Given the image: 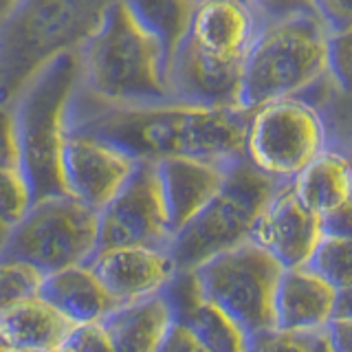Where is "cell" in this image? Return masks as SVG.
Wrapping results in <instances>:
<instances>
[{"mask_svg": "<svg viewBox=\"0 0 352 352\" xmlns=\"http://www.w3.org/2000/svg\"><path fill=\"white\" fill-rule=\"evenodd\" d=\"M251 113L183 102L115 106L77 88L66 115V135L108 143L135 161L201 159L234 163L245 159Z\"/></svg>", "mask_w": 352, "mask_h": 352, "instance_id": "cell-1", "label": "cell"}, {"mask_svg": "<svg viewBox=\"0 0 352 352\" xmlns=\"http://www.w3.org/2000/svg\"><path fill=\"white\" fill-rule=\"evenodd\" d=\"M80 88L115 106L174 102L168 53L132 3H108L97 31L80 49Z\"/></svg>", "mask_w": 352, "mask_h": 352, "instance_id": "cell-2", "label": "cell"}, {"mask_svg": "<svg viewBox=\"0 0 352 352\" xmlns=\"http://www.w3.org/2000/svg\"><path fill=\"white\" fill-rule=\"evenodd\" d=\"M330 33L313 5L269 14L242 66L240 110L302 97L328 77Z\"/></svg>", "mask_w": 352, "mask_h": 352, "instance_id": "cell-3", "label": "cell"}, {"mask_svg": "<svg viewBox=\"0 0 352 352\" xmlns=\"http://www.w3.org/2000/svg\"><path fill=\"white\" fill-rule=\"evenodd\" d=\"M82 82L80 51L64 53L29 77L11 99L20 172L33 203L69 196L62 176L66 115Z\"/></svg>", "mask_w": 352, "mask_h": 352, "instance_id": "cell-4", "label": "cell"}, {"mask_svg": "<svg viewBox=\"0 0 352 352\" xmlns=\"http://www.w3.org/2000/svg\"><path fill=\"white\" fill-rule=\"evenodd\" d=\"M108 3L22 0L0 11V82L11 102L29 77L64 53L80 51L97 31Z\"/></svg>", "mask_w": 352, "mask_h": 352, "instance_id": "cell-5", "label": "cell"}, {"mask_svg": "<svg viewBox=\"0 0 352 352\" xmlns=\"http://www.w3.org/2000/svg\"><path fill=\"white\" fill-rule=\"evenodd\" d=\"M286 185L264 176L247 159L236 161L223 190L172 238L168 253L176 273H190L220 253L251 242L264 209Z\"/></svg>", "mask_w": 352, "mask_h": 352, "instance_id": "cell-6", "label": "cell"}, {"mask_svg": "<svg viewBox=\"0 0 352 352\" xmlns=\"http://www.w3.org/2000/svg\"><path fill=\"white\" fill-rule=\"evenodd\" d=\"M99 212L55 196L33 203L27 216L9 229L0 262L27 264L40 275L84 267L97 253Z\"/></svg>", "mask_w": 352, "mask_h": 352, "instance_id": "cell-7", "label": "cell"}, {"mask_svg": "<svg viewBox=\"0 0 352 352\" xmlns=\"http://www.w3.org/2000/svg\"><path fill=\"white\" fill-rule=\"evenodd\" d=\"M190 273L203 300L245 335L275 328V291L284 269L253 242L220 253Z\"/></svg>", "mask_w": 352, "mask_h": 352, "instance_id": "cell-8", "label": "cell"}, {"mask_svg": "<svg viewBox=\"0 0 352 352\" xmlns=\"http://www.w3.org/2000/svg\"><path fill=\"white\" fill-rule=\"evenodd\" d=\"M328 148L326 119L304 97L262 106L249 117L245 159L273 181L293 183Z\"/></svg>", "mask_w": 352, "mask_h": 352, "instance_id": "cell-9", "label": "cell"}, {"mask_svg": "<svg viewBox=\"0 0 352 352\" xmlns=\"http://www.w3.org/2000/svg\"><path fill=\"white\" fill-rule=\"evenodd\" d=\"M172 231L165 212L157 163L137 161L121 192L99 212L97 251L148 247L168 251Z\"/></svg>", "mask_w": 352, "mask_h": 352, "instance_id": "cell-10", "label": "cell"}, {"mask_svg": "<svg viewBox=\"0 0 352 352\" xmlns=\"http://www.w3.org/2000/svg\"><path fill=\"white\" fill-rule=\"evenodd\" d=\"M135 168V159L104 141L86 135H66L62 152L66 194L95 212H102L121 192Z\"/></svg>", "mask_w": 352, "mask_h": 352, "instance_id": "cell-11", "label": "cell"}, {"mask_svg": "<svg viewBox=\"0 0 352 352\" xmlns=\"http://www.w3.org/2000/svg\"><path fill=\"white\" fill-rule=\"evenodd\" d=\"M242 66L203 51L185 36L168 66V84L174 102L240 110Z\"/></svg>", "mask_w": 352, "mask_h": 352, "instance_id": "cell-12", "label": "cell"}, {"mask_svg": "<svg viewBox=\"0 0 352 352\" xmlns=\"http://www.w3.org/2000/svg\"><path fill=\"white\" fill-rule=\"evenodd\" d=\"M86 267L119 308L161 295L176 275L170 253L148 247L102 249Z\"/></svg>", "mask_w": 352, "mask_h": 352, "instance_id": "cell-13", "label": "cell"}, {"mask_svg": "<svg viewBox=\"0 0 352 352\" xmlns=\"http://www.w3.org/2000/svg\"><path fill=\"white\" fill-rule=\"evenodd\" d=\"M322 218L297 201L291 183L273 198L253 229L251 242L280 264L284 271L308 267L322 242Z\"/></svg>", "mask_w": 352, "mask_h": 352, "instance_id": "cell-14", "label": "cell"}, {"mask_svg": "<svg viewBox=\"0 0 352 352\" xmlns=\"http://www.w3.org/2000/svg\"><path fill=\"white\" fill-rule=\"evenodd\" d=\"M262 22V7L240 0H207L196 3L187 38L216 58L245 62Z\"/></svg>", "mask_w": 352, "mask_h": 352, "instance_id": "cell-15", "label": "cell"}, {"mask_svg": "<svg viewBox=\"0 0 352 352\" xmlns=\"http://www.w3.org/2000/svg\"><path fill=\"white\" fill-rule=\"evenodd\" d=\"M234 163L201 159H165L157 163L172 238L185 225H190L212 203V198L223 190Z\"/></svg>", "mask_w": 352, "mask_h": 352, "instance_id": "cell-16", "label": "cell"}, {"mask_svg": "<svg viewBox=\"0 0 352 352\" xmlns=\"http://www.w3.org/2000/svg\"><path fill=\"white\" fill-rule=\"evenodd\" d=\"M161 295L172 308L174 322L190 330L209 352H247V335L225 313L203 300L192 273H176Z\"/></svg>", "mask_w": 352, "mask_h": 352, "instance_id": "cell-17", "label": "cell"}, {"mask_svg": "<svg viewBox=\"0 0 352 352\" xmlns=\"http://www.w3.org/2000/svg\"><path fill=\"white\" fill-rule=\"evenodd\" d=\"M337 291L308 267L282 273L275 291V328L293 333L326 330L335 319Z\"/></svg>", "mask_w": 352, "mask_h": 352, "instance_id": "cell-18", "label": "cell"}, {"mask_svg": "<svg viewBox=\"0 0 352 352\" xmlns=\"http://www.w3.org/2000/svg\"><path fill=\"white\" fill-rule=\"evenodd\" d=\"M38 297L73 326L102 324L119 308L86 264L44 275Z\"/></svg>", "mask_w": 352, "mask_h": 352, "instance_id": "cell-19", "label": "cell"}, {"mask_svg": "<svg viewBox=\"0 0 352 352\" xmlns=\"http://www.w3.org/2000/svg\"><path fill=\"white\" fill-rule=\"evenodd\" d=\"M172 324V308L163 295L121 306L102 322L113 352H159Z\"/></svg>", "mask_w": 352, "mask_h": 352, "instance_id": "cell-20", "label": "cell"}, {"mask_svg": "<svg viewBox=\"0 0 352 352\" xmlns=\"http://www.w3.org/2000/svg\"><path fill=\"white\" fill-rule=\"evenodd\" d=\"M295 198L317 218H324L352 196V161L328 148L291 183Z\"/></svg>", "mask_w": 352, "mask_h": 352, "instance_id": "cell-21", "label": "cell"}, {"mask_svg": "<svg viewBox=\"0 0 352 352\" xmlns=\"http://www.w3.org/2000/svg\"><path fill=\"white\" fill-rule=\"evenodd\" d=\"M73 328V324L38 295L0 319V335L7 344L29 352H55Z\"/></svg>", "mask_w": 352, "mask_h": 352, "instance_id": "cell-22", "label": "cell"}, {"mask_svg": "<svg viewBox=\"0 0 352 352\" xmlns=\"http://www.w3.org/2000/svg\"><path fill=\"white\" fill-rule=\"evenodd\" d=\"M132 9L137 11L143 25L161 40L170 62L190 31L196 3H183V0H157V3L146 0L143 3L139 0V3H132Z\"/></svg>", "mask_w": 352, "mask_h": 352, "instance_id": "cell-23", "label": "cell"}, {"mask_svg": "<svg viewBox=\"0 0 352 352\" xmlns=\"http://www.w3.org/2000/svg\"><path fill=\"white\" fill-rule=\"evenodd\" d=\"M308 269L339 293L352 286V240L322 238Z\"/></svg>", "mask_w": 352, "mask_h": 352, "instance_id": "cell-24", "label": "cell"}, {"mask_svg": "<svg viewBox=\"0 0 352 352\" xmlns=\"http://www.w3.org/2000/svg\"><path fill=\"white\" fill-rule=\"evenodd\" d=\"M247 352H333L326 330L293 333V330L269 328L247 335Z\"/></svg>", "mask_w": 352, "mask_h": 352, "instance_id": "cell-25", "label": "cell"}, {"mask_svg": "<svg viewBox=\"0 0 352 352\" xmlns=\"http://www.w3.org/2000/svg\"><path fill=\"white\" fill-rule=\"evenodd\" d=\"M42 278L44 275L33 271L27 264L0 262V319L22 302L36 297Z\"/></svg>", "mask_w": 352, "mask_h": 352, "instance_id": "cell-26", "label": "cell"}, {"mask_svg": "<svg viewBox=\"0 0 352 352\" xmlns=\"http://www.w3.org/2000/svg\"><path fill=\"white\" fill-rule=\"evenodd\" d=\"M33 205L31 190L20 170H0V223L16 227Z\"/></svg>", "mask_w": 352, "mask_h": 352, "instance_id": "cell-27", "label": "cell"}, {"mask_svg": "<svg viewBox=\"0 0 352 352\" xmlns=\"http://www.w3.org/2000/svg\"><path fill=\"white\" fill-rule=\"evenodd\" d=\"M328 80L341 95L352 97V27L330 36Z\"/></svg>", "mask_w": 352, "mask_h": 352, "instance_id": "cell-28", "label": "cell"}, {"mask_svg": "<svg viewBox=\"0 0 352 352\" xmlns=\"http://www.w3.org/2000/svg\"><path fill=\"white\" fill-rule=\"evenodd\" d=\"M55 352H113V346L102 324H86L75 326Z\"/></svg>", "mask_w": 352, "mask_h": 352, "instance_id": "cell-29", "label": "cell"}, {"mask_svg": "<svg viewBox=\"0 0 352 352\" xmlns=\"http://www.w3.org/2000/svg\"><path fill=\"white\" fill-rule=\"evenodd\" d=\"M0 170H20L14 106L0 99Z\"/></svg>", "mask_w": 352, "mask_h": 352, "instance_id": "cell-30", "label": "cell"}, {"mask_svg": "<svg viewBox=\"0 0 352 352\" xmlns=\"http://www.w3.org/2000/svg\"><path fill=\"white\" fill-rule=\"evenodd\" d=\"M313 9L317 11V16L322 18L330 36H337V33L352 27V3L328 0V3H313Z\"/></svg>", "mask_w": 352, "mask_h": 352, "instance_id": "cell-31", "label": "cell"}, {"mask_svg": "<svg viewBox=\"0 0 352 352\" xmlns=\"http://www.w3.org/2000/svg\"><path fill=\"white\" fill-rule=\"evenodd\" d=\"M322 234L324 238L352 240V196L344 205H339L335 212L322 218Z\"/></svg>", "mask_w": 352, "mask_h": 352, "instance_id": "cell-32", "label": "cell"}, {"mask_svg": "<svg viewBox=\"0 0 352 352\" xmlns=\"http://www.w3.org/2000/svg\"><path fill=\"white\" fill-rule=\"evenodd\" d=\"M159 352H209V350L185 326L174 322Z\"/></svg>", "mask_w": 352, "mask_h": 352, "instance_id": "cell-33", "label": "cell"}, {"mask_svg": "<svg viewBox=\"0 0 352 352\" xmlns=\"http://www.w3.org/2000/svg\"><path fill=\"white\" fill-rule=\"evenodd\" d=\"M326 335L333 352H352V322L333 319L326 326Z\"/></svg>", "mask_w": 352, "mask_h": 352, "instance_id": "cell-34", "label": "cell"}, {"mask_svg": "<svg viewBox=\"0 0 352 352\" xmlns=\"http://www.w3.org/2000/svg\"><path fill=\"white\" fill-rule=\"evenodd\" d=\"M335 319H344V322H352V286L337 293L335 302Z\"/></svg>", "mask_w": 352, "mask_h": 352, "instance_id": "cell-35", "label": "cell"}, {"mask_svg": "<svg viewBox=\"0 0 352 352\" xmlns=\"http://www.w3.org/2000/svg\"><path fill=\"white\" fill-rule=\"evenodd\" d=\"M7 238H9V227H5L3 223H0V253H3V249H5Z\"/></svg>", "mask_w": 352, "mask_h": 352, "instance_id": "cell-36", "label": "cell"}, {"mask_svg": "<svg viewBox=\"0 0 352 352\" xmlns=\"http://www.w3.org/2000/svg\"><path fill=\"white\" fill-rule=\"evenodd\" d=\"M3 352H29V350H22V348H14V346H7Z\"/></svg>", "mask_w": 352, "mask_h": 352, "instance_id": "cell-37", "label": "cell"}, {"mask_svg": "<svg viewBox=\"0 0 352 352\" xmlns=\"http://www.w3.org/2000/svg\"><path fill=\"white\" fill-rule=\"evenodd\" d=\"M7 346H9V344H7V341L3 339V335H0V352H3V350H5Z\"/></svg>", "mask_w": 352, "mask_h": 352, "instance_id": "cell-38", "label": "cell"}, {"mask_svg": "<svg viewBox=\"0 0 352 352\" xmlns=\"http://www.w3.org/2000/svg\"><path fill=\"white\" fill-rule=\"evenodd\" d=\"M0 99H3V82H0Z\"/></svg>", "mask_w": 352, "mask_h": 352, "instance_id": "cell-39", "label": "cell"}, {"mask_svg": "<svg viewBox=\"0 0 352 352\" xmlns=\"http://www.w3.org/2000/svg\"><path fill=\"white\" fill-rule=\"evenodd\" d=\"M3 7H5V3H0V11H3Z\"/></svg>", "mask_w": 352, "mask_h": 352, "instance_id": "cell-40", "label": "cell"}, {"mask_svg": "<svg viewBox=\"0 0 352 352\" xmlns=\"http://www.w3.org/2000/svg\"><path fill=\"white\" fill-rule=\"evenodd\" d=\"M348 157H350V161H352V154H348Z\"/></svg>", "mask_w": 352, "mask_h": 352, "instance_id": "cell-41", "label": "cell"}]
</instances>
